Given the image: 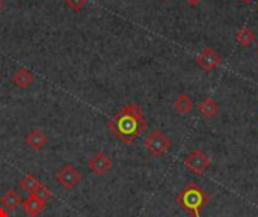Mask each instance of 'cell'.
Returning a JSON list of instances; mask_svg holds the SVG:
<instances>
[{"label": "cell", "instance_id": "obj_12", "mask_svg": "<svg viewBox=\"0 0 258 217\" xmlns=\"http://www.w3.org/2000/svg\"><path fill=\"white\" fill-rule=\"evenodd\" d=\"M257 39L255 32L249 27V26H243L237 33H236V41L237 44H240L243 48H248L254 44V41Z\"/></svg>", "mask_w": 258, "mask_h": 217}, {"label": "cell", "instance_id": "obj_21", "mask_svg": "<svg viewBox=\"0 0 258 217\" xmlns=\"http://www.w3.org/2000/svg\"><path fill=\"white\" fill-rule=\"evenodd\" d=\"M2 8H3V2L0 0V9H2Z\"/></svg>", "mask_w": 258, "mask_h": 217}, {"label": "cell", "instance_id": "obj_14", "mask_svg": "<svg viewBox=\"0 0 258 217\" xmlns=\"http://www.w3.org/2000/svg\"><path fill=\"white\" fill-rule=\"evenodd\" d=\"M42 186V183L33 175V174H26L21 180H20V189L33 195L39 190V187Z\"/></svg>", "mask_w": 258, "mask_h": 217}, {"label": "cell", "instance_id": "obj_13", "mask_svg": "<svg viewBox=\"0 0 258 217\" xmlns=\"http://www.w3.org/2000/svg\"><path fill=\"white\" fill-rule=\"evenodd\" d=\"M0 204H2V207L6 208L8 211H15L23 202H21L20 195H18L15 190H8V192L2 196Z\"/></svg>", "mask_w": 258, "mask_h": 217}, {"label": "cell", "instance_id": "obj_5", "mask_svg": "<svg viewBox=\"0 0 258 217\" xmlns=\"http://www.w3.org/2000/svg\"><path fill=\"white\" fill-rule=\"evenodd\" d=\"M210 159L203 150H194L187 154L184 159V166L194 174V175H203L210 168Z\"/></svg>", "mask_w": 258, "mask_h": 217}, {"label": "cell", "instance_id": "obj_8", "mask_svg": "<svg viewBox=\"0 0 258 217\" xmlns=\"http://www.w3.org/2000/svg\"><path fill=\"white\" fill-rule=\"evenodd\" d=\"M45 201H42V199H39L38 196H35V195H30L23 204H21V207H23V211L27 214L29 217H38L44 210H45Z\"/></svg>", "mask_w": 258, "mask_h": 217}, {"label": "cell", "instance_id": "obj_7", "mask_svg": "<svg viewBox=\"0 0 258 217\" xmlns=\"http://www.w3.org/2000/svg\"><path fill=\"white\" fill-rule=\"evenodd\" d=\"M88 168L91 169L92 174H95L97 177H103L106 175L110 169H112V160L103 153V151H97L88 162Z\"/></svg>", "mask_w": 258, "mask_h": 217}, {"label": "cell", "instance_id": "obj_20", "mask_svg": "<svg viewBox=\"0 0 258 217\" xmlns=\"http://www.w3.org/2000/svg\"><path fill=\"white\" fill-rule=\"evenodd\" d=\"M242 2H243V3H248V5H249V3H251L252 0H242Z\"/></svg>", "mask_w": 258, "mask_h": 217}, {"label": "cell", "instance_id": "obj_3", "mask_svg": "<svg viewBox=\"0 0 258 217\" xmlns=\"http://www.w3.org/2000/svg\"><path fill=\"white\" fill-rule=\"evenodd\" d=\"M145 150L154 156V157H162L163 154H166L171 150V139L162 131V130H154L153 133H150L144 142Z\"/></svg>", "mask_w": 258, "mask_h": 217}, {"label": "cell", "instance_id": "obj_19", "mask_svg": "<svg viewBox=\"0 0 258 217\" xmlns=\"http://www.w3.org/2000/svg\"><path fill=\"white\" fill-rule=\"evenodd\" d=\"M186 3H189V5H192V6H197V5H200L203 0H184Z\"/></svg>", "mask_w": 258, "mask_h": 217}, {"label": "cell", "instance_id": "obj_10", "mask_svg": "<svg viewBox=\"0 0 258 217\" xmlns=\"http://www.w3.org/2000/svg\"><path fill=\"white\" fill-rule=\"evenodd\" d=\"M12 82L15 86H18L20 89H26L29 88L33 82H35V76L32 74L30 69L27 68H18L15 71V74L12 76Z\"/></svg>", "mask_w": 258, "mask_h": 217}, {"label": "cell", "instance_id": "obj_6", "mask_svg": "<svg viewBox=\"0 0 258 217\" xmlns=\"http://www.w3.org/2000/svg\"><path fill=\"white\" fill-rule=\"evenodd\" d=\"M222 62V57L212 48V47H206L198 56H197V63L206 71V73H212L215 71Z\"/></svg>", "mask_w": 258, "mask_h": 217}, {"label": "cell", "instance_id": "obj_15", "mask_svg": "<svg viewBox=\"0 0 258 217\" xmlns=\"http://www.w3.org/2000/svg\"><path fill=\"white\" fill-rule=\"evenodd\" d=\"M174 107L178 113L181 115H187L192 109H194V100L187 95V94H181L178 95V98L174 101Z\"/></svg>", "mask_w": 258, "mask_h": 217}, {"label": "cell", "instance_id": "obj_22", "mask_svg": "<svg viewBox=\"0 0 258 217\" xmlns=\"http://www.w3.org/2000/svg\"><path fill=\"white\" fill-rule=\"evenodd\" d=\"M257 54H258V50H257Z\"/></svg>", "mask_w": 258, "mask_h": 217}, {"label": "cell", "instance_id": "obj_18", "mask_svg": "<svg viewBox=\"0 0 258 217\" xmlns=\"http://www.w3.org/2000/svg\"><path fill=\"white\" fill-rule=\"evenodd\" d=\"M0 217H9V211L3 207H0Z\"/></svg>", "mask_w": 258, "mask_h": 217}, {"label": "cell", "instance_id": "obj_2", "mask_svg": "<svg viewBox=\"0 0 258 217\" xmlns=\"http://www.w3.org/2000/svg\"><path fill=\"white\" fill-rule=\"evenodd\" d=\"M178 205L192 217H201L203 208L210 202V196L197 184L189 183L175 198Z\"/></svg>", "mask_w": 258, "mask_h": 217}, {"label": "cell", "instance_id": "obj_1", "mask_svg": "<svg viewBox=\"0 0 258 217\" xmlns=\"http://www.w3.org/2000/svg\"><path fill=\"white\" fill-rule=\"evenodd\" d=\"M148 124L144 116V110L139 104L128 103L122 106L110 121H107V128L110 133L122 143L132 145L145 130Z\"/></svg>", "mask_w": 258, "mask_h": 217}, {"label": "cell", "instance_id": "obj_17", "mask_svg": "<svg viewBox=\"0 0 258 217\" xmlns=\"http://www.w3.org/2000/svg\"><path fill=\"white\" fill-rule=\"evenodd\" d=\"M86 2L88 0H65V3H67V6H70L71 9H74V11H82L85 6H86Z\"/></svg>", "mask_w": 258, "mask_h": 217}, {"label": "cell", "instance_id": "obj_16", "mask_svg": "<svg viewBox=\"0 0 258 217\" xmlns=\"http://www.w3.org/2000/svg\"><path fill=\"white\" fill-rule=\"evenodd\" d=\"M33 195H35V196H38L39 199L45 201V202L51 199V192H50V189H48L47 186H44V184H42V186L39 187V190H38L36 193H33Z\"/></svg>", "mask_w": 258, "mask_h": 217}, {"label": "cell", "instance_id": "obj_9", "mask_svg": "<svg viewBox=\"0 0 258 217\" xmlns=\"http://www.w3.org/2000/svg\"><path fill=\"white\" fill-rule=\"evenodd\" d=\"M24 142H26V145H27L30 150H33V151H41V150L47 145L48 139H47V136H45L41 130L35 128V130H32L30 133L26 134Z\"/></svg>", "mask_w": 258, "mask_h": 217}, {"label": "cell", "instance_id": "obj_11", "mask_svg": "<svg viewBox=\"0 0 258 217\" xmlns=\"http://www.w3.org/2000/svg\"><path fill=\"white\" fill-rule=\"evenodd\" d=\"M198 110H200V113H201L206 119H212V118H215V116L218 115V112H219V104H218V101H216L215 98L206 97V98L201 101Z\"/></svg>", "mask_w": 258, "mask_h": 217}, {"label": "cell", "instance_id": "obj_4", "mask_svg": "<svg viewBox=\"0 0 258 217\" xmlns=\"http://www.w3.org/2000/svg\"><path fill=\"white\" fill-rule=\"evenodd\" d=\"M54 178H56V181H57V184L60 187H63L67 190H71V189H74L82 181V174H80V171L74 165L65 163L56 172Z\"/></svg>", "mask_w": 258, "mask_h": 217}]
</instances>
